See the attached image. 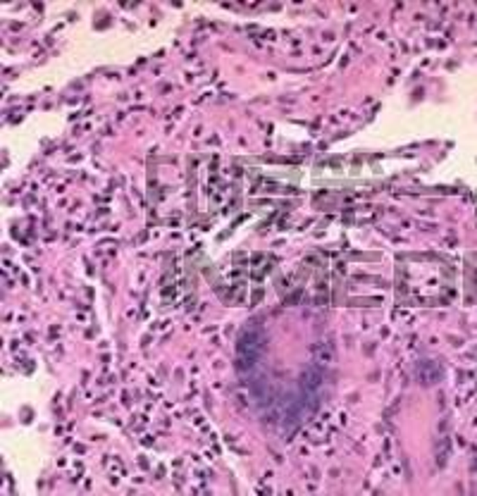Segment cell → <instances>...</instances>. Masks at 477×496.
I'll list each match as a JSON object with an SVG mask.
<instances>
[{
	"instance_id": "6da1fadb",
	"label": "cell",
	"mask_w": 477,
	"mask_h": 496,
	"mask_svg": "<svg viewBox=\"0 0 477 496\" xmlns=\"http://www.w3.org/2000/svg\"><path fill=\"white\" fill-rule=\"evenodd\" d=\"M262 346V334L260 330H255V327H251V330H244L239 337V355L241 360L249 355V360H253V355L260 351Z\"/></svg>"
}]
</instances>
